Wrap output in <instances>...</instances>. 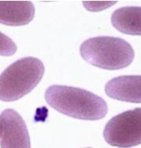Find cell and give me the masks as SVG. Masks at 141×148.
Here are the masks:
<instances>
[{
  "label": "cell",
  "mask_w": 141,
  "mask_h": 148,
  "mask_svg": "<svg viewBox=\"0 0 141 148\" xmlns=\"http://www.w3.org/2000/svg\"><path fill=\"white\" fill-rule=\"evenodd\" d=\"M45 73L41 60L28 57L10 64L0 75V100L15 101L36 88Z\"/></svg>",
  "instance_id": "obj_3"
},
{
  "label": "cell",
  "mask_w": 141,
  "mask_h": 148,
  "mask_svg": "<svg viewBox=\"0 0 141 148\" xmlns=\"http://www.w3.org/2000/svg\"><path fill=\"white\" fill-rule=\"evenodd\" d=\"M83 6L87 10L90 11H100V10H106V8L112 7L117 2V1H100V2H83Z\"/></svg>",
  "instance_id": "obj_10"
},
{
  "label": "cell",
  "mask_w": 141,
  "mask_h": 148,
  "mask_svg": "<svg viewBox=\"0 0 141 148\" xmlns=\"http://www.w3.org/2000/svg\"><path fill=\"white\" fill-rule=\"evenodd\" d=\"M84 60L96 67L117 70L128 67L134 59V50L124 39L115 37H96L81 45Z\"/></svg>",
  "instance_id": "obj_2"
},
{
  "label": "cell",
  "mask_w": 141,
  "mask_h": 148,
  "mask_svg": "<svg viewBox=\"0 0 141 148\" xmlns=\"http://www.w3.org/2000/svg\"><path fill=\"white\" fill-rule=\"evenodd\" d=\"M16 51V44L9 37L0 32V56H12Z\"/></svg>",
  "instance_id": "obj_9"
},
{
  "label": "cell",
  "mask_w": 141,
  "mask_h": 148,
  "mask_svg": "<svg viewBox=\"0 0 141 148\" xmlns=\"http://www.w3.org/2000/svg\"><path fill=\"white\" fill-rule=\"evenodd\" d=\"M34 13V6L30 1H0L1 24L25 26L33 19Z\"/></svg>",
  "instance_id": "obj_7"
},
{
  "label": "cell",
  "mask_w": 141,
  "mask_h": 148,
  "mask_svg": "<svg viewBox=\"0 0 141 148\" xmlns=\"http://www.w3.org/2000/svg\"><path fill=\"white\" fill-rule=\"evenodd\" d=\"M1 148H31L26 123L15 110H4L0 115Z\"/></svg>",
  "instance_id": "obj_5"
},
{
  "label": "cell",
  "mask_w": 141,
  "mask_h": 148,
  "mask_svg": "<svg viewBox=\"0 0 141 148\" xmlns=\"http://www.w3.org/2000/svg\"><path fill=\"white\" fill-rule=\"evenodd\" d=\"M113 26L120 32L141 35V7H125L115 10L111 17Z\"/></svg>",
  "instance_id": "obj_8"
},
{
  "label": "cell",
  "mask_w": 141,
  "mask_h": 148,
  "mask_svg": "<svg viewBox=\"0 0 141 148\" xmlns=\"http://www.w3.org/2000/svg\"><path fill=\"white\" fill-rule=\"evenodd\" d=\"M106 95L129 103H141V76H121L110 80L105 87Z\"/></svg>",
  "instance_id": "obj_6"
},
{
  "label": "cell",
  "mask_w": 141,
  "mask_h": 148,
  "mask_svg": "<svg viewBox=\"0 0 141 148\" xmlns=\"http://www.w3.org/2000/svg\"><path fill=\"white\" fill-rule=\"evenodd\" d=\"M103 135L113 147L129 148L141 144V108L113 117L106 123Z\"/></svg>",
  "instance_id": "obj_4"
},
{
  "label": "cell",
  "mask_w": 141,
  "mask_h": 148,
  "mask_svg": "<svg viewBox=\"0 0 141 148\" xmlns=\"http://www.w3.org/2000/svg\"><path fill=\"white\" fill-rule=\"evenodd\" d=\"M45 97L52 108L75 119L98 120L108 112L107 103L102 97L79 88L52 85L46 90Z\"/></svg>",
  "instance_id": "obj_1"
}]
</instances>
